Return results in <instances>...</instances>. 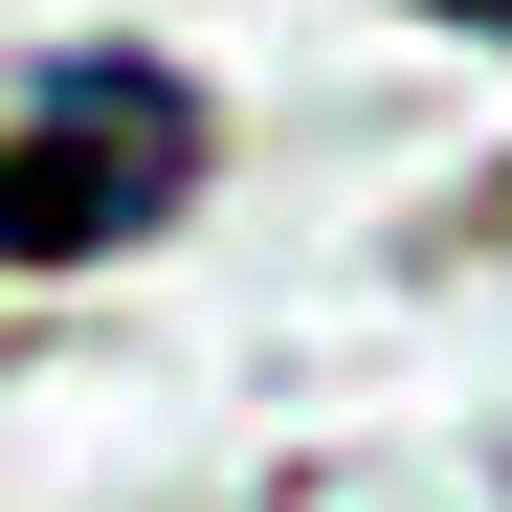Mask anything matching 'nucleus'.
Listing matches in <instances>:
<instances>
[{
    "instance_id": "f257e3e1",
    "label": "nucleus",
    "mask_w": 512,
    "mask_h": 512,
    "mask_svg": "<svg viewBox=\"0 0 512 512\" xmlns=\"http://www.w3.org/2000/svg\"><path fill=\"white\" fill-rule=\"evenodd\" d=\"M179 201H201V90H179V67H134V45H90L23 134H0V268L134 245V223H179Z\"/></svg>"
}]
</instances>
